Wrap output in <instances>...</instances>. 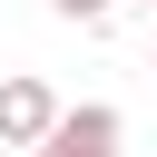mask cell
Listing matches in <instances>:
<instances>
[{"instance_id":"cell-1","label":"cell","mask_w":157,"mask_h":157,"mask_svg":"<svg viewBox=\"0 0 157 157\" xmlns=\"http://www.w3.org/2000/svg\"><path fill=\"white\" fill-rule=\"evenodd\" d=\"M59 118H69V108H59L49 78H0V137H10V147H49Z\"/></svg>"},{"instance_id":"cell-2","label":"cell","mask_w":157,"mask_h":157,"mask_svg":"<svg viewBox=\"0 0 157 157\" xmlns=\"http://www.w3.org/2000/svg\"><path fill=\"white\" fill-rule=\"evenodd\" d=\"M118 137H128L118 108H108V98H78V108L49 128V147H29V157H118Z\"/></svg>"},{"instance_id":"cell-3","label":"cell","mask_w":157,"mask_h":157,"mask_svg":"<svg viewBox=\"0 0 157 157\" xmlns=\"http://www.w3.org/2000/svg\"><path fill=\"white\" fill-rule=\"evenodd\" d=\"M49 10H59V20H108L118 0H49Z\"/></svg>"},{"instance_id":"cell-4","label":"cell","mask_w":157,"mask_h":157,"mask_svg":"<svg viewBox=\"0 0 157 157\" xmlns=\"http://www.w3.org/2000/svg\"><path fill=\"white\" fill-rule=\"evenodd\" d=\"M0 157H20V147H10V137H0Z\"/></svg>"},{"instance_id":"cell-5","label":"cell","mask_w":157,"mask_h":157,"mask_svg":"<svg viewBox=\"0 0 157 157\" xmlns=\"http://www.w3.org/2000/svg\"><path fill=\"white\" fill-rule=\"evenodd\" d=\"M137 10H147V20H157V0H137Z\"/></svg>"}]
</instances>
